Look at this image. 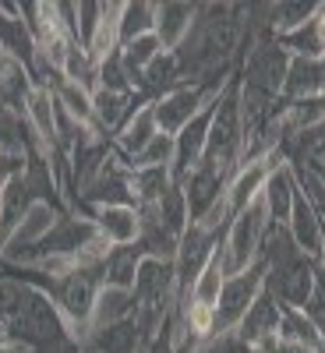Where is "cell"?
Listing matches in <instances>:
<instances>
[{
  "mask_svg": "<svg viewBox=\"0 0 325 353\" xmlns=\"http://www.w3.org/2000/svg\"><path fill=\"white\" fill-rule=\"evenodd\" d=\"M36 290H43L46 297L57 304L64 318V329L75 343L85 346L88 339V321H92V307L103 290V265H75V269L61 279H43Z\"/></svg>",
  "mask_w": 325,
  "mask_h": 353,
  "instance_id": "obj_1",
  "label": "cell"
},
{
  "mask_svg": "<svg viewBox=\"0 0 325 353\" xmlns=\"http://www.w3.org/2000/svg\"><path fill=\"white\" fill-rule=\"evenodd\" d=\"M241 138H244V121H241V85L230 78L223 85L219 99L213 103V124H209V145H205V159L226 176L237 173V156H241Z\"/></svg>",
  "mask_w": 325,
  "mask_h": 353,
  "instance_id": "obj_2",
  "label": "cell"
},
{
  "mask_svg": "<svg viewBox=\"0 0 325 353\" xmlns=\"http://www.w3.org/2000/svg\"><path fill=\"white\" fill-rule=\"evenodd\" d=\"M4 339L25 343V346H32L36 353H43V350L57 346L61 339H71V336L64 329V318H61V311H57V304L46 297L43 290L28 286L25 297H21V307L4 325Z\"/></svg>",
  "mask_w": 325,
  "mask_h": 353,
  "instance_id": "obj_3",
  "label": "cell"
},
{
  "mask_svg": "<svg viewBox=\"0 0 325 353\" xmlns=\"http://www.w3.org/2000/svg\"><path fill=\"white\" fill-rule=\"evenodd\" d=\"M265 230H269V212H265V201L258 194L248 209H241L237 216L230 219V226L223 233L219 251H223V265H226V279L248 272L251 265L262 258Z\"/></svg>",
  "mask_w": 325,
  "mask_h": 353,
  "instance_id": "obj_4",
  "label": "cell"
},
{
  "mask_svg": "<svg viewBox=\"0 0 325 353\" xmlns=\"http://www.w3.org/2000/svg\"><path fill=\"white\" fill-rule=\"evenodd\" d=\"M286 68H290V53L276 39H255L244 53V68H241L237 81H241V88H248V92H258L265 99L279 103Z\"/></svg>",
  "mask_w": 325,
  "mask_h": 353,
  "instance_id": "obj_5",
  "label": "cell"
},
{
  "mask_svg": "<svg viewBox=\"0 0 325 353\" xmlns=\"http://www.w3.org/2000/svg\"><path fill=\"white\" fill-rule=\"evenodd\" d=\"M265 290V261L258 258L248 272L241 276H230L223 283V293H219V304H216V336H233L237 325L244 321L248 307L255 304V297Z\"/></svg>",
  "mask_w": 325,
  "mask_h": 353,
  "instance_id": "obj_6",
  "label": "cell"
},
{
  "mask_svg": "<svg viewBox=\"0 0 325 353\" xmlns=\"http://www.w3.org/2000/svg\"><path fill=\"white\" fill-rule=\"evenodd\" d=\"M223 241V233H213V230H205L198 223H191L184 233H181V241H177V258H173V272H177V301L188 297V290L195 286L198 272L205 269V261L213 258V251L219 248Z\"/></svg>",
  "mask_w": 325,
  "mask_h": 353,
  "instance_id": "obj_7",
  "label": "cell"
},
{
  "mask_svg": "<svg viewBox=\"0 0 325 353\" xmlns=\"http://www.w3.org/2000/svg\"><path fill=\"white\" fill-rule=\"evenodd\" d=\"M81 201H88L92 209L99 205H135V191H131V166L121 152H110V159L99 166V173L81 188Z\"/></svg>",
  "mask_w": 325,
  "mask_h": 353,
  "instance_id": "obj_8",
  "label": "cell"
},
{
  "mask_svg": "<svg viewBox=\"0 0 325 353\" xmlns=\"http://www.w3.org/2000/svg\"><path fill=\"white\" fill-rule=\"evenodd\" d=\"M184 188V198H188V212H191V223H198L205 212L213 209V205L226 194V184H230V176L209 163H201L198 170H191L184 181H177Z\"/></svg>",
  "mask_w": 325,
  "mask_h": 353,
  "instance_id": "obj_9",
  "label": "cell"
},
{
  "mask_svg": "<svg viewBox=\"0 0 325 353\" xmlns=\"http://www.w3.org/2000/svg\"><path fill=\"white\" fill-rule=\"evenodd\" d=\"M88 219L96 223L99 237L110 248H128V244H138L141 237V219L135 205H99V209L88 212Z\"/></svg>",
  "mask_w": 325,
  "mask_h": 353,
  "instance_id": "obj_10",
  "label": "cell"
},
{
  "mask_svg": "<svg viewBox=\"0 0 325 353\" xmlns=\"http://www.w3.org/2000/svg\"><path fill=\"white\" fill-rule=\"evenodd\" d=\"M283 226H286L290 241L297 244V251H301V254H308L311 261H318V258H322L325 226H322V219H318V212H315V205L308 201V194H304V191L297 194V201H293V209H290V219H286Z\"/></svg>",
  "mask_w": 325,
  "mask_h": 353,
  "instance_id": "obj_11",
  "label": "cell"
},
{
  "mask_svg": "<svg viewBox=\"0 0 325 353\" xmlns=\"http://www.w3.org/2000/svg\"><path fill=\"white\" fill-rule=\"evenodd\" d=\"M145 103L149 99H141L138 92H110V88H96L92 92V128L110 138V134L121 131L128 117Z\"/></svg>",
  "mask_w": 325,
  "mask_h": 353,
  "instance_id": "obj_12",
  "label": "cell"
},
{
  "mask_svg": "<svg viewBox=\"0 0 325 353\" xmlns=\"http://www.w3.org/2000/svg\"><path fill=\"white\" fill-rule=\"evenodd\" d=\"M301 188H297V173H293L290 163H279L269 170L265 176V188H262V201H265V212H269V223H286L290 219V209L297 201Z\"/></svg>",
  "mask_w": 325,
  "mask_h": 353,
  "instance_id": "obj_13",
  "label": "cell"
},
{
  "mask_svg": "<svg viewBox=\"0 0 325 353\" xmlns=\"http://www.w3.org/2000/svg\"><path fill=\"white\" fill-rule=\"evenodd\" d=\"M198 18V4H181V0H166V4H156V39L166 53H173L188 39V32L195 28Z\"/></svg>",
  "mask_w": 325,
  "mask_h": 353,
  "instance_id": "obj_14",
  "label": "cell"
},
{
  "mask_svg": "<svg viewBox=\"0 0 325 353\" xmlns=\"http://www.w3.org/2000/svg\"><path fill=\"white\" fill-rule=\"evenodd\" d=\"M25 121L32 128V134L39 138V149H43V159L57 149V99L46 85L36 81L32 96L25 103Z\"/></svg>",
  "mask_w": 325,
  "mask_h": 353,
  "instance_id": "obj_15",
  "label": "cell"
},
{
  "mask_svg": "<svg viewBox=\"0 0 325 353\" xmlns=\"http://www.w3.org/2000/svg\"><path fill=\"white\" fill-rule=\"evenodd\" d=\"M279 318H283V304L273 297L269 290H262L258 297H255V304L248 307V314H244V321L237 325V336L241 343H255V339H262V336H273V332H279Z\"/></svg>",
  "mask_w": 325,
  "mask_h": 353,
  "instance_id": "obj_16",
  "label": "cell"
},
{
  "mask_svg": "<svg viewBox=\"0 0 325 353\" xmlns=\"http://www.w3.org/2000/svg\"><path fill=\"white\" fill-rule=\"evenodd\" d=\"M36 88V78L14 57H0V110L25 113V103Z\"/></svg>",
  "mask_w": 325,
  "mask_h": 353,
  "instance_id": "obj_17",
  "label": "cell"
},
{
  "mask_svg": "<svg viewBox=\"0 0 325 353\" xmlns=\"http://www.w3.org/2000/svg\"><path fill=\"white\" fill-rule=\"evenodd\" d=\"M156 134H159V128H156L152 103H145V106H138V110L128 117L124 128L113 134V145H117V152H121L124 159H135V156H138Z\"/></svg>",
  "mask_w": 325,
  "mask_h": 353,
  "instance_id": "obj_18",
  "label": "cell"
},
{
  "mask_svg": "<svg viewBox=\"0 0 325 353\" xmlns=\"http://www.w3.org/2000/svg\"><path fill=\"white\" fill-rule=\"evenodd\" d=\"M322 96V68L311 57H290L286 81H283V103H308Z\"/></svg>",
  "mask_w": 325,
  "mask_h": 353,
  "instance_id": "obj_19",
  "label": "cell"
},
{
  "mask_svg": "<svg viewBox=\"0 0 325 353\" xmlns=\"http://www.w3.org/2000/svg\"><path fill=\"white\" fill-rule=\"evenodd\" d=\"M219 244H223V241H219ZM223 283H226V265H223V251L216 248L213 258L205 261V269L198 272L195 286L188 290V297H181V301H188V304H195V307H205V311H213V314H216Z\"/></svg>",
  "mask_w": 325,
  "mask_h": 353,
  "instance_id": "obj_20",
  "label": "cell"
},
{
  "mask_svg": "<svg viewBox=\"0 0 325 353\" xmlns=\"http://www.w3.org/2000/svg\"><path fill=\"white\" fill-rule=\"evenodd\" d=\"M128 318H135V293L124 290V286H106L103 283L96 307H92V321H88V332L117 325V321H128Z\"/></svg>",
  "mask_w": 325,
  "mask_h": 353,
  "instance_id": "obj_21",
  "label": "cell"
},
{
  "mask_svg": "<svg viewBox=\"0 0 325 353\" xmlns=\"http://www.w3.org/2000/svg\"><path fill=\"white\" fill-rule=\"evenodd\" d=\"M0 53L21 61L28 71L36 68V39H32V32L25 28V21L18 14H8L4 8H0Z\"/></svg>",
  "mask_w": 325,
  "mask_h": 353,
  "instance_id": "obj_22",
  "label": "cell"
},
{
  "mask_svg": "<svg viewBox=\"0 0 325 353\" xmlns=\"http://www.w3.org/2000/svg\"><path fill=\"white\" fill-rule=\"evenodd\" d=\"M117 21H121V4H103V18L96 25L92 39L85 43V53H88V61H92L96 68L121 50V25Z\"/></svg>",
  "mask_w": 325,
  "mask_h": 353,
  "instance_id": "obj_23",
  "label": "cell"
},
{
  "mask_svg": "<svg viewBox=\"0 0 325 353\" xmlns=\"http://www.w3.org/2000/svg\"><path fill=\"white\" fill-rule=\"evenodd\" d=\"M85 346L96 350V353H138L145 343H141V336H138L135 318H128V321H117V325H106V329L88 332Z\"/></svg>",
  "mask_w": 325,
  "mask_h": 353,
  "instance_id": "obj_24",
  "label": "cell"
},
{
  "mask_svg": "<svg viewBox=\"0 0 325 353\" xmlns=\"http://www.w3.org/2000/svg\"><path fill=\"white\" fill-rule=\"evenodd\" d=\"M141 258H145V248H141V244L110 248V254H106V261H103V283H106V286H124V290H131Z\"/></svg>",
  "mask_w": 325,
  "mask_h": 353,
  "instance_id": "obj_25",
  "label": "cell"
},
{
  "mask_svg": "<svg viewBox=\"0 0 325 353\" xmlns=\"http://www.w3.org/2000/svg\"><path fill=\"white\" fill-rule=\"evenodd\" d=\"M173 184L170 166H149V170H131V191H135V209H152L166 188Z\"/></svg>",
  "mask_w": 325,
  "mask_h": 353,
  "instance_id": "obj_26",
  "label": "cell"
},
{
  "mask_svg": "<svg viewBox=\"0 0 325 353\" xmlns=\"http://www.w3.org/2000/svg\"><path fill=\"white\" fill-rule=\"evenodd\" d=\"M46 88L53 92V99L61 103L75 121H81V124H92V92L88 88H81V85H75L71 78H64V74H53L50 81H46Z\"/></svg>",
  "mask_w": 325,
  "mask_h": 353,
  "instance_id": "obj_27",
  "label": "cell"
},
{
  "mask_svg": "<svg viewBox=\"0 0 325 353\" xmlns=\"http://www.w3.org/2000/svg\"><path fill=\"white\" fill-rule=\"evenodd\" d=\"M156 216H159V226L166 230V233H173L177 241H181V233L191 226V212H188V198H184V188L181 184H170L166 188V194L159 198V205H156Z\"/></svg>",
  "mask_w": 325,
  "mask_h": 353,
  "instance_id": "obj_28",
  "label": "cell"
},
{
  "mask_svg": "<svg viewBox=\"0 0 325 353\" xmlns=\"http://www.w3.org/2000/svg\"><path fill=\"white\" fill-rule=\"evenodd\" d=\"M322 4H304V0H279V4H269V32L279 39L293 28L308 25L315 14H318Z\"/></svg>",
  "mask_w": 325,
  "mask_h": 353,
  "instance_id": "obj_29",
  "label": "cell"
},
{
  "mask_svg": "<svg viewBox=\"0 0 325 353\" xmlns=\"http://www.w3.org/2000/svg\"><path fill=\"white\" fill-rule=\"evenodd\" d=\"M121 46L138 39V36H149L156 28V4L149 0H131V4H121Z\"/></svg>",
  "mask_w": 325,
  "mask_h": 353,
  "instance_id": "obj_30",
  "label": "cell"
},
{
  "mask_svg": "<svg viewBox=\"0 0 325 353\" xmlns=\"http://www.w3.org/2000/svg\"><path fill=\"white\" fill-rule=\"evenodd\" d=\"M283 343H297V346H315V350H325L318 329L311 325V318L304 311H293V307H283V318H279V332H276Z\"/></svg>",
  "mask_w": 325,
  "mask_h": 353,
  "instance_id": "obj_31",
  "label": "cell"
},
{
  "mask_svg": "<svg viewBox=\"0 0 325 353\" xmlns=\"http://www.w3.org/2000/svg\"><path fill=\"white\" fill-rule=\"evenodd\" d=\"M159 53H166L163 46H159V39H156V32H149V36H138V39H131V43H124L121 46V64H124V71L131 74V81L149 68Z\"/></svg>",
  "mask_w": 325,
  "mask_h": 353,
  "instance_id": "obj_32",
  "label": "cell"
},
{
  "mask_svg": "<svg viewBox=\"0 0 325 353\" xmlns=\"http://www.w3.org/2000/svg\"><path fill=\"white\" fill-rule=\"evenodd\" d=\"M128 166L131 170H149V166H173V138L170 134H156L145 149L135 156V159H128Z\"/></svg>",
  "mask_w": 325,
  "mask_h": 353,
  "instance_id": "obj_33",
  "label": "cell"
},
{
  "mask_svg": "<svg viewBox=\"0 0 325 353\" xmlns=\"http://www.w3.org/2000/svg\"><path fill=\"white\" fill-rule=\"evenodd\" d=\"M99 18H103V4H92V0H81V4H75V36H78L81 46L92 39Z\"/></svg>",
  "mask_w": 325,
  "mask_h": 353,
  "instance_id": "obj_34",
  "label": "cell"
},
{
  "mask_svg": "<svg viewBox=\"0 0 325 353\" xmlns=\"http://www.w3.org/2000/svg\"><path fill=\"white\" fill-rule=\"evenodd\" d=\"M25 283L18 279H8V276H0V329L8 325V321L14 318V311L21 307V297H25Z\"/></svg>",
  "mask_w": 325,
  "mask_h": 353,
  "instance_id": "obj_35",
  "label": "cell"
},
{
  "mask_svg": "<svg viewBox=\"0 0 325 353\" xmlns=\"http://www.w3.org/2000/svg\"><path fill=\"white\" fill-rule=\"evenodd\" d=\"M28 163H32V156L14 152V149H0V191H4L11 181H18V176H25Z\"/></svg>",
  "mask_w": 325,
  "mask_h": 353,
  "instance_id": "obj_36",
  "label": "cell"
},
{
  "mask_svg": "<svg viewBox=\"0 0 325 353\" xmlns=\"http://www.w3.org/2000/svg\"><path fill=\"white\" fill-rule=\"evenodd\" d=\"M216 353H255L248 343H241L237 336H219V343H216Z\"/></svg>",
  "mask_w": 325,
  "mask_h": 353,
  "instance_id": "obj_37",
  "label": "cell"
},
{
  "mask_svg": "<svg viewBox=\"0 0 325 353\" xmlns=\"http://www.w3.org/2000/svg\"><path fill=\"white\" fill-rule=\"evenodd\" d=\"M0 353H36L32 346H25V343H11V339H4L0 343Z\"/></svg>",
  "mask_w": 325,
  "mask_h": 353,
  "instance_id": "obj_38",
  "label": "cell"
},
{
  "mask_svg": "<svg viewBox=\"0 0 325 353\" xmlns=\"http://www.w3.org/2000/svg\"><path fill=\"white\" fill-rule=\"evenodd\" d=\"M279 353H325V350H315V346H297V343H283Z\"/></svg>",
  "mask_w": 325,
  "mask_h": 353,
  "instance_id": "obj_39",
  "label": "cell"
},
{
  "mask_svg": "<svg viewBox=\"0 0 325 353\" xmlns=\"http://www.w3.org/2000/svg\"><path fill=\"white\" fill-rule=\"evenodd\" d=\"M318 68H322V96H325V53L318 57Z\"/></svg>",
  "mask_w": 325,
  "mask_h": 353,
  "instance_id": "obj_40",
  "label": "cell"
},
{
  "mask_svg": "<svg viewBox=\"0 0 325 353\" xmlns=\"http://www.w3.org/2000/svg\"><path fill=\"white\" fill-rule=\"evenodd\" d=\"M318 269L325 272V244H322V258H318Z\"/></svg>",
  "mask_w": 325,
  "mask_h": 353,
  "instance_id": "obj_41",
  "label": "cell"
},
{
  "mask_svg": "<svg viewBox=\"0 0 325 353\" xmlns=\"http://www.w3.org/2000/svg\"><path fill=\"white\" fill-rule=\"evenodd\" d=\"M81 353H96V350H88V346H81Z\"/></svg>",
  "mask_w": 325,
  "mask_h": 353,
  "instance_id": "obj_42",
  "label": "cell"
},
{
  "mask_svg": "<svg viewBox=\"0 0 325 353\" xmlns=\"http://www.w3.org/2000/svg\"><path fill=\"white\" fill-rule=\"evenodd\" d=\"M0 343H4V329H0Z\"/></svg>",
  "mask_w": 325,
  "mask_h": 353,
  "instance_id": "obj_43",
  "label": "cell"
},
{
  "mask_svg": "<svg viewBox=\"0 0 325 353\" xmlns=\"http://www.w3.org/2000/svg\"><path fill=\"white\" fill-rule=\"evenodd\" d=\"M138 353H145V346H141V350H138Z\"/></svg>",
  "mask_w": 325,
  "mask_h": 353,
  "instance_id": "obj_44",
  "label": "cell"
}]
</instances>
